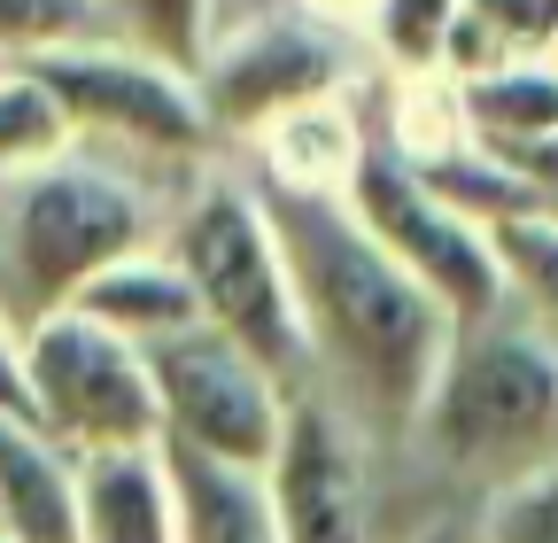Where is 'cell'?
Listing matches in <instances>:
<instances>
[{
	"mask_svg": "<svg viewBox=\"0 0 558 543\" xmlns=\"http://www.w3.org/2000/svg\"><path fill=\"white\" fill-rule=\"evenodd\" d=\"M264 210H271L279 256H288V280H295L311 381H326V403H341L357 427L411 435L458 318L357 226V210L341 194L264 186Z\"/></svg>",
	"mask_w": 558,
	"mask_h": 543,
	"instance_id": "cell-1",
	"label": "cell"
},
{
	"mask_svg": "<svg viewBox=\"0 0 558 543\" xmlns=\"http://www.w3.org/2000/svg\"><path fill=\"white\" fill-rule=\"evenodd\" d=\"M163 210L109 148H78L32 164L0 186V318L16 334L47 311H70L94 272L163 241Z\"/></svg>",
	"mask_w": 558,
	"mask_h": 543,
	"instance_id": "cell-2",
	"label": "cell"
},
{
	"mask_svg": "<svg viewBox=\"0 0 558 543\" xmlns=\"http://www.w3.org/2000/svg\"><path fill=\"white\" fill-rule=\"evenodd\" d=\"M411 435L450 473L488 490L558 458V342L527 326L512 303L458 318Z\"/></svg>",
	"mask_w": 558,
	"mask_h": 543,
	"instance_id": "cell-3",
	"label": "cell"
},
{
	"mask_svg": "<svg viewBox=\"0 0 558 543\" xmlns=\"http://www.w3.org/2000/svg\"><path fill=\"white\" fill-rule=\"evenodd\" d=\"M171 256L186 272V288L202 303V326L233 334V342L271 365L288 388L311 381V350H303V318H295V280L279 256L264 186L233 179V171H202L171 218Z\"/></svg>",
	"mask_w": 558,
	"mask_h": 543,
	"instance_id": "cell-4",
	"label": "cell"
},
{
	"mask_svg": "<svg viewBox=\"0 0 558 543\" xmlns=\"http://www.w3.org/2000/svg\"><path fill=\"white\" fill-rule=\"evenodd\" d=\"M24 71L47 86V101L62 109L78 148H132V156H163V164H194L218 148L194 71L132 47V39H70L47 55H24Z\"/></svg>",
	"mask_w": 558,
	"mask_h": 543,
	"instance_id": "cell-5",
	"label": "cell"
},
{
	"mask_svg": "<svg viewBox=\"0 0 558 543\" xmlns=\"http://www.w3.org/2000/svg\"><path fill=\"white\" fill-rule=\"evenodd\" d=\"M24 388H32V420L70 450V458H101V450H156L163 443V403L148 350L86 318L78 303L32 318L24 334Z\"/></svg>",
	"mask_w": 558,
	"mask_h": 543,
	"instance_id": "cell-6",
	"label": "cell"
},
{
	"mask_svg": "<svg viewBox=\"0 0 558 543\" xmlns=\"http://www.w3.org/2000/svg\"><path fill=\"white\" fill-rule=\"evenodd\" d=\"M341 202L357 210V226H365L450 318H481V311L505 303V264H497L488 226L465 218L458 202H450L427 171H418V164H403L388 141L365 148V164H357V179H349Z\"/></svg>",
	"mask_w": 558,
	"mask_h": 543,
	"instance_id": "cell-7",
	"label": "cell"
},
{
	"mask_svg": "<svg viewBox=\"0 0 558 543\" xmlns=\"http://www.w3.org/2000/svg\"><path fill=\"white\" fill-rule=\"evenodd\" d=\"M148 373H156V403H163V443L233 458V466H271L288 403L303 396L218 326H186L171 342H156Z\"/></svg>",
	"mask_w": 558,
	"mask_h": 543,
	"instance_id": "cell-8",
	"label": "cell"
},
{
	"mask_svg": "<svg viewBox=\"0 0 558 543\" xmlns=\"http://www.w3.org/2000/svg\"><path fill=\"white\" fill-rule=\"evenodd\" d=\"M341 86H349L341 39L311 9H271V16H248V24H218L209 32V55L194 62V94H202L209 124H218V141L226 132L256 141L271 117L326 101Z\"/></svg>",
	"mask_w": 558,
	"mask_h": 543,
	"instance_id": "cell-9",
	"label": "cell"
},
{
	"mask_svg": "<svg viewBox=\"0 0 558 543\" xmlns=\"http://www.w3.org/2000/svg\"><path fill=\"white\" fill-rule=\"evenodd\" d=\"M264 482H271L279 543H373V482H365L357 427L318 388L288 403V427H279Z\"/></svg>",
	"mask_w": 558,
	"mask_h": 543,
	"instance_id": "cell-10",
	"label": "cell"
},
{
	"mask_svg": "<svg viewBox=\"0 0 558 543\" xmlns=\"http://www.w3.org/2000/svg\"><path fill=\"white\" fill-rule=\"evenodd\" d=\"M0 543H78V458L16 412H0Z\"/></svg>",
	"mask_w": 558,
	"mask_h": 543,
	"instance_id": "cell-11",
	"label": "cell"
},
{
	"mask_svg": "<svg viewBox=\"0 0 558 543\" xmlns=\"http://www.w3.org/2000/svg\"><path fill=\"white\" fill-rule=\"evenodd\" d=\"M171 473V505H179V543H279L271 482L264 466H233L186 443H156Z\"/></svg>",
	"mask_w": 558,
	"mask_h": 543,
	"instance_id": "cell-12",
	"label": "cell"
},
{
	"mask_svg": "<svg viewBox=\"0 0 558 543\" xmlns=\"http://www.w3.org/2000/svg\"><path fill=\"white\" fill-rule=\"evenodd\" d=\"M365 148H373V141H365V124L349 117L341 94L303 101V109L271 117V124L256 132V164H264L256 186H279V194H349Z\"/></svg>",
	"mask_w": 558,
	"mask_h": 543,
	"instance_id": "cell-13",
	"label": "cell"
},
{
	"mask_svg": "<svg viewBox=\"0 0 558 543\" xmlns=\"http://www.w3.org/2000/svg\"><path fill=\"white\" fill-rule=\"evenodd\" d=\"M78 543H179L163 450L78 458Z\"/></svg>",
	"mask_w": 558,
	"mask_h": 543,
	"instance_id": "cell-14",
	"label": "cell"
},
{
	"mask_svg": "<svg viewBox=\"0 0 558 543\" xmlns=\"http://www.w3.org/2000/svg\"><path fill=\"white\" fill-rule=\"evenodd\" d=\"M78 311L101 318L109 334H124V342H140V350H156V342H171V334L202 326V303L186 288L171 241H148V249L117 256L109 272H94L86 295H78Z\"/></svg>",
	"mask_w": 558,
	"mask_h": 543,
	"instance_id": "cell-15",
	"label": "cell"
},
{
	"mask_svg": "<svg viewBox=\"0 0 558 543\" xmlns=\"http://www.w3.org/2000/svg\"><path fill=\"white\" fill-rule=\"evenodd\" d=\"M458 117H465V141L505 156L527 148L543 132H558V55H512V62H488V71L450 79Z\"/></svg>",
	"mask_w": 558,
	"mask_h": 543,
	"instance_id": "cell-16",
	"label": "cell"
},
{
	"mask_svg": "<svg viewBox=\"0 0 558 543\" xmlns=\"http://www.w3.org/2000/svg\"><path fill=\"white\" fill-rule=\"evenodd\" d=\"M488 241H497V264H505V303L558 342V210L505 218L488 226Z\"/></svg>",
	"mask_w": 558,
	"mask_h": 543,
	"instance_id": "cell-17",
	"label": "cell"
},
{
	"mask_svg": "<svg viewBox=\"0 0 558 543\" xmlns=\"http://www.w3.org/2000/svg\"><path fill=\"white\" fill-rule=\"evenodd\" d=\"M465 0H373L365 9V39L396 79H435L450 62V32H458Z\"/></svg>",
	"mask_w": 558,
	"mask_h": 543,
	"instance_id": "cell-18",
	"label": "cell"
},
{
	"mask_svg": "<svg viewBox=\"0 0 558 543\" xmlns=\"http://www.w3.org/2000/svg\"><path fill=\"white\" fill-rule=\"evenodd\" d=\"M70 148V124L24 62H0V186Z\"/></svg>",
	"mask_w": 558,
	"mask_h": 543,
	"instance_id": "cell-19",
	"label": "cell"
},
{
	"mask_svg": "<svg viewBox=\"0 0 558 543\" xmlns=\"http://www.w3.org/2000/svg\"><path fill=\"white\" fill-rule=\"evenodd\" d=\"M101 16H109L117 39L194 71L209 55V32H218V0H101Z\"/></svg>",
	"mask_w": 558,
	"mask_h": 543,
	"instance_id": "cell-20",
	"label": "cell"
},
{
	"mask_svg": "<svg viewBox=\"0 0 558 543\" xmlns=\"http://www.w3.org/2000/svg\"><path fill=\"white\" fill-rule=\"evenodd\" d=\"M473 535L481 543H558V458H543V466L488 490Z\"/></svg>",
	"mask_w": 558,
	"mask_h": 543,
	"instance_id": "cell-21",
	"label": "cell"
},
{
	"mask_svg": "<svg viewBox=\"0 0 558 543\" xmlns=\"http://www.w3.org/2000/svg\"><path fill=\"white\" fill-rule=\"evenodd\" d=\"M70 39H117L101 0H0V62H24Z\"/></svg>",
	"mask_w": 558,
	"mask_h": 543,
	"instance_id": "cell-22",
	"label": "cell"
},
{
	"mask_svg": "<svg viewBox=\"0 0 558 543\" xmlns=\"http://www.w3.org/2000/svg\"><path fill=\"white\" fill-rule=\"evenodd\" d=\"M0 412L32 420V388H24V342H16V326H9V318H0Z\"/></svg>",
	"mask_w": 558,
	"mask_h": 543,
	"instance_id": "cell-23",
	"label": "cell"
},
{
	"mask_svg": "<svg viewBox=\"0 0 558 543\" xmlns=\"http://www.w3.org/2000/svg\"><path fill=\"white\" fill-rule=\"evenodd\" d=\"M311 16H326V24H365V9L373 0H303Z\"/></svg>",
	"mask_w": 558,
	"mask_h": 543,
	"instance_id": "cell-24",
	"label": "cell"
},
{
	"mask_svg": "<svg viewBox=\"0 0 558 543\" xmlns=\"http://www.w3.org/2000/svg\"><path fill=\"white\" fill-rule=\"evenodd\" d=\"M411 543H481V535H473L465 520H435V528H418Z\"/></svg>",
	"mask_w": 558,
	"mask_h": 543,
	"instance_id": "cell-25",
	"label": "cell"
}]
</instances>
